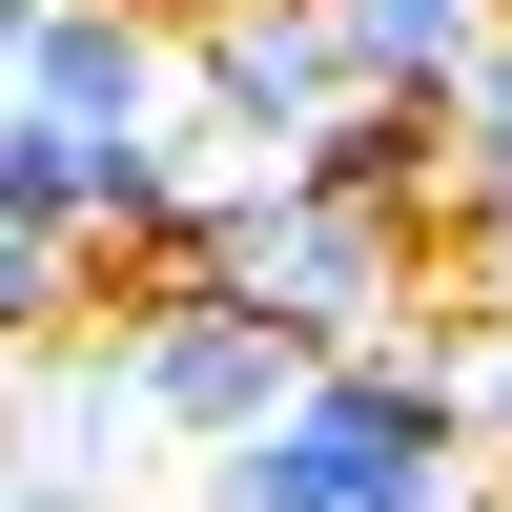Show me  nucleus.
Returning a JSON list of instances; mask_svg holds the SVG:
<instances>
[{
    "mask_svg": "<svg viewBox=\"0 0 512 512\" xmlns=\"http://www.w3.org/2000/svg\"><path fill=\"white\" fill-rule=\"evenodd\" d=\"M185 512H492L472 492V410H451V349L431 328L328 349L267 431L185 451Z\"/></svg>",
    "mask_w": 512,
    "mask_h": 512,
    "instance_id": "1",
    "label": "nucleus"
},
{
    "mask_svg": "<svg viewBox=\"0 0 512 512\" xmlns=\"http://www.w3.org/2000/svg\"><path fill=\"white\" fill-rule=\"evenodd\" d=\"M123 287H226V308H287L308 349H369V328L431 308V205H349V185H287L267 164V185L185 205Z\"/></svg>",
    "mask_w": 512,
    "mask_h": 512,
    "instance_id": "2",
    "label": "nucleus"
},
{
    "mask_svg": "<svg viewBox=\"0 0 512 512\" xmlns=\"http://www.w3.org/2000/svg\"><path fill=\"white\" fill-rule=\"evenodd\" d=\"M103 328H123V390H144V431H164V451L267 431V410L328 369L287 308H226V287H103Z\"/></svg>",
    "mask_w": 512,
    "mask_h": 512,
    "instance_id": "3",
    "label": "nucleus"
},
{
    "mask_svg": "<svg viewBox=\"0 0 512 512\" xmlns=\"http://www.w3.org/2000/svg\"><path fill=\"white\" fill-rule=\"evenodd\" d=\"M0 103H21V123H82V144H144V123H164V0H21Z\"/></svg>",
    "mask_w": 512,
    "mask_h": 512,
    "instance_id": "4",
    "label": "nucleus"
},
{
    "mask_svg": "<svg viewBox=\"0 0 512 512\" xmlns=\"http://www.w3.org/2000/svg\"><path fill=\"white\" fill-rule=\"evenodd\" d=\"M0 451L21 472H103V492H144V390H123V328H41V349H0Z\"/></svg>",
    "mask_w": 512,
    "mask_h": 512,
    "instance_id": "5",
    "label": "nucleus"
},
{
    "mask_svg": "<svg viewBox=\"0 0 512 512\" xmlns=\"http://www.w3.org/2000/svg\"><path fill=\"white\" fill-rule=\"evenodd\" d=\"M431 205H451V246H472V287L512 308V21L431 82Z\"/></svg>",
    "mask_w": 512,
    "mask_h": 512,
    "instance_id": "6",
    "label": "nucleus"
},
{
    "mask_svg": "<svg viewBox=\"0 0 512 512\" xmlns=\"http://www.w3.org/2000/svg\"><path fill=\"white\" fill-rule=\"evenodd\" d=\"M287 185H349V205H431V103H390V82H349V103L287 144Z\"/></svg>",
    "mask_w": 512,
    "mask_h": 512,
    "instance_id": "7",
    "label": "nucleus"
},
{
    "mask_svg": "<svg viewBox=\"0 0 512 512\" xmlns=\"http://www.w3.org/2000/svg\"><path fill=\"white\" fill-rule=\"evenodd\" d=\"M512 21V0H328V41H349V82H390V103H431L451 62Z\"/></svg>",
    "mask_w": 512,
    "mask_h": 512,
    "instance_id": "8",
    "label": "nucleus"
},
{
    "mask_svg": "<svg viewBox=\"0 0 512 512\" xmlns=\"http://www.w3.org/2000/svg\"><path fill=\"white\" fill-rule=\"evenodd\" d=\"M82 287H103V267H82L62 226H0V349H41V328H82Z\"/></svg>",
    "mask_w": 512,
    "mask_h": 512,
    "instance_id": "9",
    "label": "nucleus"
},
{
    "mask_svg": "<svg viewBox=\"0 0 512 512\" xmlns=\"http://www.w3.org/2000/svg\"><path fill=\"white\" fill-rule=\"evenodd\" d=\"M451 410H472V472L512 492V308H472V328H451Z\"/></svg>",
    "mask_w": 512,
    "mask_h": 512,
    "instance_id": "10",
    "label": "nucleus"
},
{
    "mask_svg": "<svg viewBox=\"0 0 512 512\" xmlns=\"http://www.w3.org/2000/svg\"><path fill=\"white\" fill-rule=\"evenodd\" d=\"M0 512H144V492H103V472H21V451H0Z\"/></svg>",
    "mask_w": 512,
    "mask_h": 512,
    "instance_id": "11",
    "label": "nucleus"
},
{
    "mask_svg": "<svg viewBox=\"0 0 512 512\" xmlns=\"http://www.w3.org/2000/svg\"><path fill=\"white\" fill-rule=\"evenodd\" d=\"M0 62H21V0H0Z\"/></svg>",
    "mask_w": 512,
    "mask_h": 512,
    "instance_id": "12",
    "label": "nucleus"
}]
</instances>
